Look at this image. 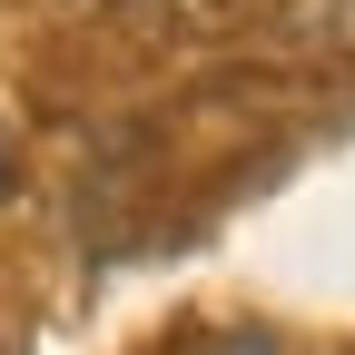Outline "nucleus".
Here are the masks:
<instances>
[{"instance_id":"f257e3e1","label":"nucleus","mask_w":355,"mask_h":355,"mask_svg":"<svg viewBox=\"0 0 355 355\" xmlns=\"http://www.w3.org/2000/svg\"><path fill=\"white\" fill-rule=\"evenodd\" d=\"M198 355H296L286 336H266V326H227V336H207Z\"/></svg>"},{"instance_id":"f03ea898","label":"nucleus","mask_w":355,"mask_h":355,"mask_svg":"<svg viewBox=\"0 0 355 355\" xmlns=\"http://www.w3.org/2000/svg\"><path fill=\"white\" fill-rule=\"evenodd\" d=\"M0 198H10V148H0Z\"/></svg>"}]
</instances>
